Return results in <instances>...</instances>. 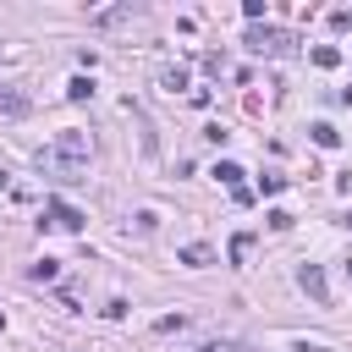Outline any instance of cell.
I'll return each mask as SVG.
<instances>
[{
  "instance_id": "1",
  "label": "cell",
  "mask_w": 352,
  "mask_h": 352,
  "mask_svg": "<svg viewBox=\"0 0 352 352\" xmlns=\"http://www.w3.org/2000/svg\"><path fill=\"white\" fill-rule=\"evenodd\" d=\"M88 160H94L88 132H60L55 143H44V148H38V170H44V176H66V182L88 176Z\"/></svg>"
},
{
  "instance_id": "2",
  "label": "cell",
  "mask_w": 352,
  "mask_h": 352,
  "mask_svg": "<svg viewBox=\"0 0 352 352\" xmlns=\"http://www.w3.org/2000/svg\"><path fill=\"white\" fill-rule=\"evenodd\" d=\"M50 220L44 226H60V231H82L88 220H82V209H72V204H60V198H50V209H44Z\"/></svg>"
},
{
  "instance_id": "3",
  "label": "cell",
  "mask_w": 352,
  "mask_h": 352,
  "mask_svg": "<svg viewBox=\"0 0 352 352\" xmlns=\"http://www.w3.org/2000/svg\"><path fill=\"white\" fill-rule=\"evenodd\" d=\"M297 286H302V292H308L319 308L330 302V286H324V270H319V264H302V270H297Z\"/></svg>"
},
{
  "instance_id": "4",
  "label": "cell",
  "mask_w": 352,
  "mask_h": 352,
  "mask_svg": "<svg viewBox=\"0 0 352 352\" xmlns=\"http://www.w3.org/2000/svg\"><path fill=\"white\" fill-rule=\"evenodd\" d=\"M214 182H226L236 204H248V198H253V192L242 187V165H236V160H220V165H214Z\"/></svg>"
},
{
  "instance_id": "5",
  "label": "cell",
  "mask_w": 352,
  "mask_h": 352,
  "mask_svg": "<svg viewBox=\"0 0 352 352\" xmlns=\"http://www.w3.org/2000/svg\"><path fill=\"white\" fill-rule=\"evenodd\" d=\"M248 44H253V50H270V55H280L292 38H286V33H275V28H253V33H248Z\"/></svg>"
},
{
  "instance_id": "6",
  "label": "cell",
  "mask_w": 352,
  "mask_h": 352,
  "mask_svg": "<svg viewBox=\"0 0 352 352\" xmlns=\"http://www.w3.org/2000/svg\"><path fill=\"white\" fill-rule=\"evenodd\" d=\"M0 116H28V94H22V88H6V82H0Z\"/></svg>"
},
{
  "instance_id": "7",
  "label": "cell",
  "mask_w": 352,
  "mask_h": 352,
  "mask_svg": "<svg viewBox=\"0 0 352 352\" xmlns=\"http://www.w3.org/2000/svg\"><path fill=\"white\" fill-rule=\"evenodd\" d=\"M314 143H319V148H336V143H341V132H336L330 121H314Z\"/></svg>"
},
{
  "instance_id": "8",
  "label": "cell",
  "mask_w": 352,
  "mask_h": 352,
  "mask_svg": "<svg viewBox=\"0 0 352 352\" xmlns=\"http://www.w3.org/2000/svg\"><path fill=\"white\" fill-rule=\"evenodd\" d=\"M176 258H182V264H209V258H214V253H209V248H204V242H187V248H182V253H176Z\"/></svg>"
},
{
  "instance_id": "9",
  "label": "cell",
  "mask_w": 352,
  "mask_h": 352,
  "mask_svg": "<svg viewBox=\"0 0 352 352\" xmlns=\"http://www.w3.org/2000/svg\"><path fill=\"white\" fill-rule=\"evenodd\" d=\"M160 88H170V94L187 88V72H182V66H165V72H160Z\"/></svg>"
},
{
  "instance_id": "10",
  "label": "cell",
  "mask_w": 352,
  "mask_h": 352,
  "mask_svg": "<svg viewBox=\"0 0 352 352\" xmlns=\"http://www.w3.org/2000/svg\"><path fill=\"white\" fill-rule=\"evenodd\" d=\"M66 99H94V77H72L66 82Z\"/></svg>"
},
{
  "instance_id": "11",
  "label": "cell",
  "mask_w": 352,
  "mask_h": 352,
  "mask_svg": "<svg viewBox=\"0 0 352 352\" xmlns=\"http://www.w3.org/2000/svg\"><path fill=\"white\" fill-rule=\"evenodd\" d=\"M314 66H341V50H336V44H319V50H314Z\"/></svg>"
},
{
  "instance_id": "12",
  "label": "cell",
  "mask_w": 352,
  "mask_h": 352,
  "mask_svg": "<svg viewBox=\"0 0 352 352\" xmlns=\"http://www.w3.org/2000/svg\"><path fill=\"white\" fill-rule=\"evenodd\" d=\"M28 275H33V280H55V275H60V270H55V258H38V264H33V270H28Z\"/></svg>"
},
{
  "instance_id": "13",
  "label": "cell",
  "mask_w": 352,
  "mask_h": 352,
  "mask_svg": "<svg viewBox=\"0 0 352 352\" xmlns=\"http://www.w3.org/2000/svg\"><path fill=\"white\" fill-rule=\"evenodd\" d=\"M248 248H253V236H248V231H242V236H231V258H236V264L248 258Z\"/></svg>"
},
{
  "instance_id": "14",
  "label": "cell",
  "mask_w": 352,
  "mask_h": 352,
  "mask_svg": "<svg viewBox=\"0 0 352 352\" xmlns=\"http://www.w3.org/2000/svg\"><path fill=\"white\" fill-rule=\"evenodd\" d=\"M182 324H187L182 314H165V319H154V330H160V336H170V330H182Z\"/></svg>"
},
{
  "instance_id": "15",
  "label": "cell",
  "mask_w": 352,
  "mask_h": 352,
  "mask_svg": "<svg viewBox=\"0 0 352 352\" xmlns=\"http://www.w3.org/2000/svg\"><path fill=\"white\" fill-rule=\"evenodd\" d=\"M198 352H242V346H231V341H204Z\"/></svg>"
},
{
  "instance_id": "16",
  "label": "cell",
  "mask_w": 352,
  "mask_h": 352,
  "mask_svg": "<svg viewBox=\"0 0 352 352\" xmlns=\"http://www.w3.org/2000/svg\"><path fill=\"white\" fill-rule=\"evenodd\" d=\"M341 104H352V88H341Z\"/></svg>"
},
{
  "instance_id": "17",
  "label": "cell",
  "mask_w": 352,
  "mask_h": 352,
  "mask_svg": "<svg viewBox=\"0 0 352 352\" xmlns=\"http://www.w3.org/2000/svg\"><path fill=\"white\" fill-rule=\"evenodd\" d=\"M0 330H6V314H0Z\"/></svg>"
}]
</instances>
